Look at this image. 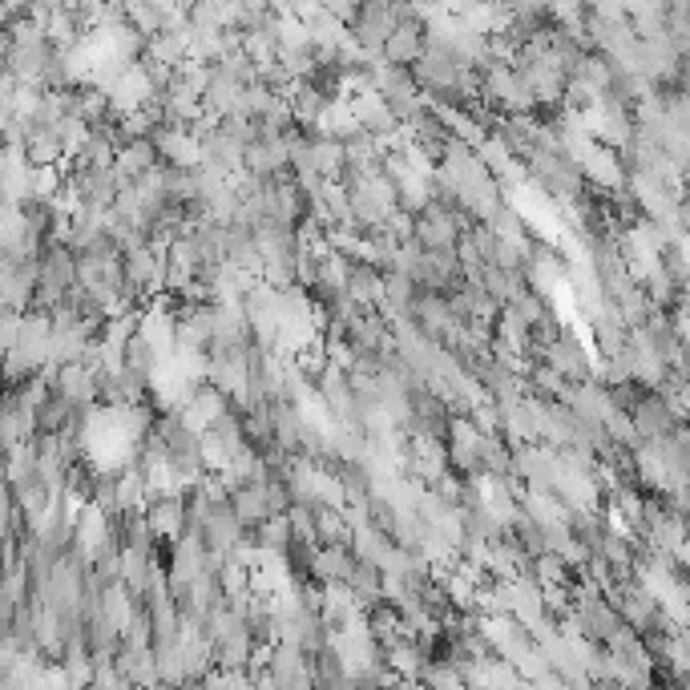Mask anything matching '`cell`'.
<instances>
[{"label": "cell", "mask_w": 690, "mask_h": 690, "mask_svg": "<svg viewBox=\"0 0 690 690\" xmlns=\"http://www.w3.org/2000/svg\"><path fill=\"white\" fill-rule=\"evenodd\" d=\"M154 138H157V145H162L166 166H202V142H198V130H186V125H162Z\"/></svg>", "instance_id": "obj_7"}, {"label": "cell", "mask_w": 690, "mask_h": 690, "mask_svg": "<svg viewBox=\"0 0 690 690\" xmlns=\"http://www.w3.org/2000/svg\"><path fill=\"white\" fill-rule=\"evenodd\" d=\"M348 585L355 590V598H360L363 605H375L380 598H384V569L375 566V561H368V557L355 554V569H351Z\"/></svg>", "instance_id": "obj_12"}, {"label": "cell", "mask_w": 690, "mask_h": 690, "mask_svg": "<svg viewBox=\"0 0 690 690\" xmlns=\"http://www.w3.org/2000/svg\"><path fill=\"white\" fill-rule=\"evenodd\" d=\"M162 162H166V157H162V145H157L154 133L130 138V142L121 145L118 162H113V169H118V178H121V190L133 186V182L142 178V174H150L154 166H162Z\"/></svg>", "instance_id": "obj_5"}, {"label": "cell", "mask_w": 690, "mask_h": 690, "mask_svg": "<svg viewBox=\"0 0 690 690\" xmlns=\"http://www.w3.org/2000/svg\"><path fill=\"white\" fill-rule=\"evenodd\" d=\"M396 24H399L396 0H360V9H355V17L348 21V29H351V36H355V45H360L368 57H380L387 33H392Z\"/></svg>", "instance_id": "obj_1"}, {"label": "cell", "mask_w": 690, "mask_h": 690, "mask_svg": "<svg viewBox=\"0 0 690 690\" xmlns=\"http://www.w3.org/2000/svg\"><path fill=\"white\" fill-rule=\"evenodd\" d=\"M351 569H355V549H351V545H319V554H315V578L348 581Z\"/></svg>", "instance_id": "obj_11"}, {"label": "cell", "mask_w": 690, "mask_h": 690, "mask_svg": "<svg viewBox=\"0 0 690 690\" xmlns=\"http://www.w3.org/2000/svg\"><path fill=\"white\" fill-rule=\"evenodd\" d=\"M537 360H545L554 372H561L569 380V384H581V380H590V355H585V348H581V339L573 336V331H561V336L549 343V348L537 355Z\"/></svg>", "instance_id": "obj_6"}, {"label": "cell", "mask_w": 690, "mask_h": 690, "mask_svg": "<svg viewBox=\"0 0 690 690\" xmlns=\"http://www.w3.org/2000/svg\"><path fill=\"white\" fill-rule=\"evenodd\" d=\"M230 505H234V513H239V521L247 529H254V525H263V521L271 517L266 484H234V489H230Z\"/></svg>", "instance_id": "obj_10"}, {"label": "cell", "mask_w": 690, "mask_h": 690, "mask_svg": "<svg viewBox=\"0 0 690 690\" xmlns=\"http://www.w3.org/2000/svg\"><path fill=\"white\" fill-rule=\"evenodd\" d=\"M387 287V271L375 266L372 259H351V275H348V295L363 307H380L384 303Z\"/></svg>", "instance_id": "obj_8"}, {"label": "cell", "mask_w": 690, "mask_h": 690, "mask_svg": "<svg viewBox=\"0 0 690 690\" xmlns=\"http://www.w3.org/2000/svg\"><path fill=\"white\" fill-rule=\"evenodd\" d=\"M424 48H428V24H424V17H404V21L387 33L380 61H387V65H408L412 69V65L424 57Z\"/></svg>", "instance_id": "obj_4"}, {"label": "cell", "mask_w": 690, "mask_h": 690, "mask_svg": "<svg viewBox=\"0 0 690 690\" xmlns=\"http://www.w3.org/2000/svg\"><path fill=\"white\" fill-rule=\"evenodd\" d=\"M315 541H319V545H351V541H355V521H351L348 505H331V501H319Z\"/></svg>", "instance_id": "obj_9"}, {"label": "cell", "mask_w": 690, "mask_h": 690, "mask_svg": "<svg viewBox=\"0 0 690 690\" xmlns=\"http://www.w3.org/2000/svg\"><path fill=\"white\" fill-rule=\"evenodd\" d=\"M145 521L154 529L157 541H178L186 533V521H190V505H186V493L178 489H157L145 501Z\"/></svg>", "instance_id": "obj_2"}, {"label": "cell", "mask_w": 690, "mask_h": 690, "mask_svg": "<svg viewBox=\"0 0 690 690\" xmlns=\"http://www.w3.org/2000/svg\"><path fill=\"white\" fill-rule=\"evenodd\" d=\"M266 670H271V687H315L311 654L299 642H275Z\"/></svg>", "instance_id": "obj_3"}]
</instances>
